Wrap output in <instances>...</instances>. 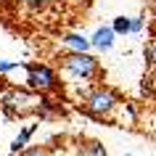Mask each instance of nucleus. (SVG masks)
Here are the masks:
<instances>
[{"mask_svg":"<svg viewBox=\"0 0 156 156\" xmlns=\"http://www.w3.org/2000/svg\"><path fill=\"white\" fill-rule=\"evenodd\" d=\"M143 58H146L148 69H154V42H148L146 48H143Z\"/></svg>","mask_w":156,"mask_h":156,"instance_id":"obj_12","label":"nucleus"},{"mask_svg":"<svg viewBox=\"0 0 156 156\" xmlns=\"http://www.w3.org/2000/svg\"><path fill=\"white\" fill-rule=\"evenodd\" d=\"M16 61H0V74H3V72H13V69H16Z\"/></svg>","mask_w":156,"mask_h":156,"instance_id":"obj_14","label":"nucleus"},{"mask_svg":"<svg viewBox=\"0 0 156 156\" xmlns=\"http://www.w3.org/2000/svg\"><path fill=\"white\" fill-rule=\"evenodd\" d=\"M111 29H114V34H130V19L127 16H116L114 24H111Z\"/></svg>","mask_w":156,"mask_h":156,"instance_id":"obj_9","label":"nucleus"},{"mask_svg":"<svg viewBox=\"0 0 156 156\" xmlns=\"http://www.w3.org/2000/svg\"><path fill=\"white\" fill-rule=\"evenodd\" d=\"M143 24H146V16H135V19H130V32H140V29H143Z\"/></svg>","mask_w":156,"mask_h":156,"instance_id":"obj_13","label":"nucleus"},{"mask_svg":"<svg viewBox=\"0 0 156 156\" xmlns=\"http://www.w3.org/2000/svg\"><path fill=\"white\" fill-rule=\"evenodd\" d=\"M24 69H27V90L32 93H50L61 85L58 74L45 64H24Z\"/></svg>","mask_w":156,"mask_h":156,"instance_id":"obj_4","label":"nucleus"},{"mask_svg":"<svg viewBox=\"0 0 156 156\" xmlns=\"http://www.w3.org/2000/svg\"><path fill=\"white\" fill-rule=\"evenodd\" d=\"M58 61L64 66V72H69L77 80H93L101 69L98 58L93 56L90 50H72V53H64Z\"/></svg>","mask_w":156,"mask_h":156,"instance_id":"obj_3","label":"nucleus"},{"mask_svg":"<svg viewBox=\"0 0 156 156\" xmlns=\"http://www.w3.org/2000/svg\"><path fill=\"white\" fill-rule=\"evenodd\" d=\"M19 156H50V151L45 146H29V148H21V151H19Z\"/></svg>","mask_w":156,"mask_h":156,"instance_id":"obj_10","label":"nucleus"},{"mask_svg":"<svg viewBox=\"0 0 156 156\" xmlns=\"http://www.w3.org/2000/svg\"><path fill=\"white\" fill-rule=\"evenodd\" d=\"M32 132H34V124H29V127H24V130L19 132L16 138H13V143H11V154H19V151L27 146V140L32 138Z\"/></svg>","mask_w":156,"mask_h":156,"instance_id":"obj_7","label":"nucleus"},{"mask_svg":"<svg viewBox=\"0 0 156 156\" xmlns=\"http://www.w3.org/2000/svg\"><path fill=\"white\" fill-rule=\"evenodd\" d=\"M24 5H29V8H34V11H40V8H48L53 0H21Z\"/></svg>","mask_w":156,"mask_h":156,"instance_id":"obj_11","label":"nucleus"},{"mask_svg":"<svg viewBox=\"0 0 156 156\" xmlns=\"http://www.w3.org/2000/svg\"><path fill=\"white\" fill-rule=\"evenodd\" d=\"M34 106H37V93L32 90L8 87L0 93V108L5 111V116H29L34 114Z\"/></svg>","mask_w":156,"mask_h":156,"instance_id":"obj_2","label":"nucleus"},{"mask_svg":"<svg viewBox=\"0 0 156 156\" xmlns=\"http://www.w3.org/2000/svg\"><path fill=\"white\" fill-rule=\"evenodd\" d=\"M80 156H106V148L98 140H87V143L80 146Z\"/></svg>","mask_w":156,"mask_h":156,"instance_id":"obj_8","label":"nucleus"},{"mask_svg":"<svg viewBox=\"0 0 156 156\" xmlns=\"http://www.w3.org/2000/svg\"><path fill=\"white\" fill-rule=\"evenodd\" d=\"M64 40L66 48H72V50H90V40L85 37V34H77V32H69L61 37Z\"/></svg>","mask_w":156,"mask_h":156,"instance_id":"obj_6","label":"nucleus"},{"mask_svg":"<svg viewBox=\"0 0 156 156\" xmlns=\"http://www.w3.org/2000/svg\"><path fill=\"white\" fill-rule=\"evenodd\" d=\"M114 29L111 27H101V29H95V34L90 37V48L101 50V53H106V50L114 48Z\"/></svg>","mask_w":156,"mask_h":156,"instance_id":"obj_5","label":"nucleus"},{"mask_svg":"<svg viewBox=\"0 0 156 156\" xmlns=\"http://www.w3.org/2000/svg\"><path fill=\"white\" fill-rule=\"evenodd\" d=\"M116 103H119V95H116L111 87L98 85V87H93L90 93H85V103L77 108V111L85 114V116H90V119H103V116H108L116 108Z\"/></svg>","mask_w":156,"mask_h":156,"instance_id":"obj_1","label":"nucleus"}]
</instances>
